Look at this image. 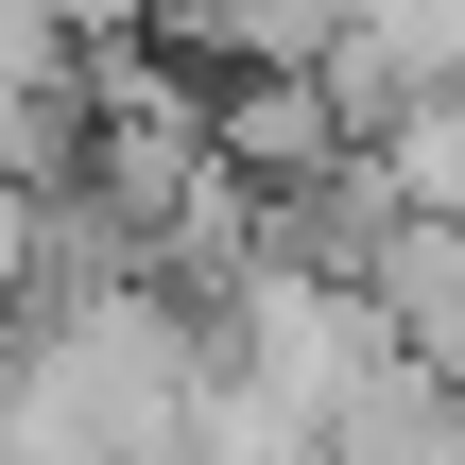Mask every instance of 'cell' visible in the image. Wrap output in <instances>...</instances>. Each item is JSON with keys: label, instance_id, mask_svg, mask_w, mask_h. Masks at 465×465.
<instances>
[{"label": "cell", "instance_id": "5", "mask_svg": "<svg viewBox=\"0 0 465 465\" xmlns=\"http://www.w3.org/2000/svg\"><path fill=\"white\" fill-rule=\"evenodd\" d=\"M328 465H465V380H449V362L362 380V397H345V431H328Z\"/></svg>", "mask_w": 465, "mask_h": 465}, {"label": "cell", "instance_id": "2", "mask_svg": "<svg viewBox=\"0 0 465 465\" xmlns=\"http://www.w3.org/2000/svg\"><path fill=\"white\" fill-rule=\"evenodd\" d=\"M207 328H224V362H242L259 397H293L311 431H345V397L414 362L397 311H380V276H362V259H311V242H259V259L207 293Z\"/></svg>", "mask_w": 465, "mask_h": 465}, {"label": "cell", "instance_id": "4", "mask_svg": "<svg viewBox=\"0 0 465 465\" xmlns=\"http://www.w3.org/2000/svg\"><path fill=\"white\" fill-rule=\"evenodd\" d=\"M362 276H380V311H397V345L465 380V207H397Z\"/></svg>", "mask_w": 465, "mask_h": 465}, {"label": "cell", "instance_id": "6", "mask_svg": "<svg viewBox=\"0 0 465 465\" xmlns=\"http://www.w3.org/2000/svg\"><path fill=\"white\" fill-rule=\"evenodd\" d=\"M328 17H345V0H155V35L207 52V69H311Z\"/></svg>", "mask_w": 465, "mask_h": 465}, {"label": "cell", "instance_id": "3", "mask_svg": "<svg viewBox=\"0 0 465 465\" xmlns=\"http://www.w3.org/2000/svg\"><path fill=\"white\" fill-rule=\"evenodd\" d=\"M224 155H242L259 190H328V173L362 155L345 69H328V52H311V69H224Z\"/></svg>", "mask_w": 465, "mask_h": 465}, {"label": "cell", "instance_id": "1", "mask_svg": "<svg viewBox=\"0 0 465 465\" xmlns=\"http://www.w3.org/2000/svg\"><path fill=\"white\" fill-rule=\"evenodd\" d=\"M207 380H224V328L155 276H86L0 328V414L35 465H190Z\"/></svg>", "mask_w": 465, "mask_h": 465}]
</instances>
